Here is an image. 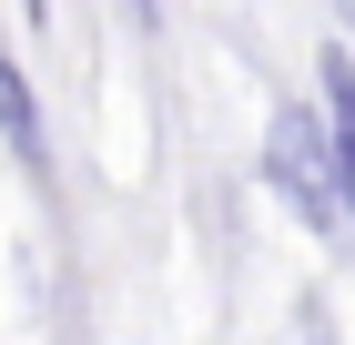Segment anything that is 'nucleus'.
<instances>
[{
	"instance_id": "nucleus-1",
	"label": "nucleus",
	"mask_w": 355,
	"mask_h": 345,
	"mask_svg": "<svg viewBox=\"0 0 355 345\" xmlns=\"http://www.w3.org/2000/svg\"><path fill=\"white\" fill-rule=\"evenodd\" d=\"M264 193L295 203L315 234H335V193H325V112L315 102H274L264 122Z\"/></svg>"
},
{
	"instance_id": "nucleus-2",
	"label": "nucleus",
	"mask_w": 355,
	"mask_h": 345,
	"mask_svg": "<svg viewBox=\"0 0 355 345\" xmlns=\"http://www.w3.org/2000/svg\"><path fill=\"white\" fill-rule=\"evenodd\" d=\"M0 142H10V162H21L31 183L51 193V133H41V102H31V71L10 51H0Z\"/></svg>"
},
{
	"instance_id": "nucleus-3",
	"label": "nucleus",
	"mask_w": 355,
	"mask_h": 345,
	"mask_svg": "<svg viewBox=\"0 0 355 345\" xmlns=\"http://www.w3.org/2000/svg\"><path fill=\"white\" fill-rule=\"evenodd\" d=\"M325 193H335V224H355V133L325 122Z\"/></svg>"
},
{
	"instance_id": "nucleus-4",
	"label": "nucleus",
	"mask_w": 355,
	"mask_h": 345,
	"mask_svg": "<svg viewBox=\"0 0 355 345\" xmlns=\"http://www.w3.org/2000/svg\"><path fill=\"white\" fill-rule=\"evenodd\" d=\"M132 21H142V31H153V21H163V0H132Z\"/></svg>"
},
{
	"instance_id": "nucleus-5",
	"label": "nucleus",
	"mask_w": 355,
	"mask_h": 345,
	"mask_svg": "<svg viewBox=\"0 0 355 345\" xmlns=\"http://www.w3.org/2000/svg\"><path fill=\"white\" fill-rule=\"evenodd\" d=\"M21 21H51V0H21Z\"/></svg>"
},
{
	"instance_id": "nucleus-6",
	"label": "nucleus",
	"mask_w": 355,
	"mask_h": 345,
	"mask_svg": "<svg viewBox=\"0 0 355 345\" xmlns=\"http://www.w3.org/2000/svg\"><path fill=\"white\" fill-rule=\"evenodd\" d=\"M335 10H345V31H355V0H335Z\"/></svg>"
}]
</instances>
